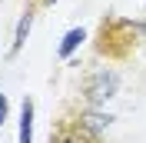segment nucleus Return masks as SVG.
<instances>
[{"label": "nucleus", "mask_w": 146, "mask_h": 143, "mask_svg": "<svg viewBox=\"0 0 146 143\" xmlns=\"http://www.w3.org/2000/svg\"><path fill=\"white\" fill-rule=\"evenodd\" d=\"M116 87H119V77L113 70H100V73H93L90 80H86V100H90L93 107H100V103H106L110 97H116Z\"/></svg>", "instance_id": "obj_1"}, {"label": "nucleus", "mask_w": 146, "mask_h": 143, "mask_svg": "<svg viewBox=\"0 0 146 143\" xmlns=\"http://www.w3.org/2000/svg\"><path fill=\"white\" fill-rule=\"evenodd\" d=\"M17 143H33V100H23L20 103V133H17Z\"/></svg>", "instance_id": "obj_2"}, {"label": "nucleus", "mask_w": 146, "mask_h": 143, "mask_svg": "<svg viewBox=\"0 0 146 143\" xmlns=\"http://www.w3.org/2000/svg\"><path fill=\"white\" fill-rule=\"evenodd\" d=\"M110 123H113V116H110V113H96V110H90V113L80 116V126L90 136H100L103 130H110Z\"/></svg>", "instance_id": "obj_3"}, {"label": "nucleus", "mask_w": 146, "mask_h": 143, "mask_svg": "<svg viewBox=\"0 0 146 143\" xmlns=\"http://www.w3.org/2000/svg\"><path fill=\"white\" fill-rule=\"evenodd\" d=\"M83 40H86V30H83V27H73V30H66V33H63V40H60V47H56V53H60V57L66 60V57H70L73 50H76V47L83 43Z\"/></svg>", "instance_id": "obj_4"}, {"label": "nucleus", "mask_w": 146, "mask_h": 143, "mask_svg": "<svg viewBox=\"0 0 146 143\" xmlns=\"http://www.w3.org/2000/svg\"><path fill=\"white\" fill-rule=\"evenodd\" d=\"M30 27H33V13H23L17 23V30H13V43H10V53H20L23 50V43H27V37H30Z\"/></svg>", "instance_id": "obj_5"}, {"label": "nucleus", "mask_w": 146, "mask_h": 143, "mask_svg": "<svg viewBox=\"0 0 146 143\" xmlns=\"http://www.w3.org/2000/svg\"><path fill=\"white\" fill-rule=\"evenodd\" d=\"M7 110H10V103H7V93H0V126L7 123Z\"/></svg>", "instance_id": "obj_6"}, {"label": "nucleus", "mask_w": 146, "mask_h": 143, "mask_svg": "<svg viewBox=\"0 0 146 143\" xmlns=\"http://www.w3.org/2000/svg\"><path fill=\"white\" fill-rule=\"evenodd\" d=\"M53 3H56V0H40V7H53Z\"/></svg>", "instance_id": "obj_7"}]
</instances>
